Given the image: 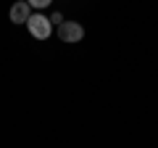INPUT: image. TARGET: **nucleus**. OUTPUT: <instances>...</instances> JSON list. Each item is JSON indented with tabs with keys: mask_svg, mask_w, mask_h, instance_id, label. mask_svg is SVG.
Wrapping results in <instances>:
<instances>
[{
	"mask_svg": "<svg viewBox=\"0 0 158 148\" xmlns=\"http://www.w3.org/2000/svg\"><path fill=\"white\" fill-rule=\"evenodd\" d=\"M27 29L32 37H37V40H48L53 34V24L48 16H42V13H32V16L27 19Z\"/></svg>",
	"mask_w": 158,
	"mask_h": 148,
	"instance_id": "obj_1",
	"label": "nucleus"
},
{
	"mask_svg": "<svg viewBox=\"0 0 158 148\" xmlns=\"http://www.w3.org/2000/svg\"><path fill=\"white\" fill-rule=\"evenodd\" d=\"M58 37L63 42H79L85 37V27L79 21H63V24H58Z\"/></svg>",
	"mask_w": 158,
	"mask_h": 148,
	"instance_id": "obj_2",
	"label": "nucleus"
},
{
	"mask_svg": "<svg viewBox=\"0 0 158 148\" xmlns=\"http://www.w3.org/2000/svg\"><path fill=\"white\" fill-rule=\"evenodd\" d=\"M8 16H11L13 24H27V19L32 16V6H29L27 0H16L11 6V13H8Z\"/></svg>",
	"mask_w": 158,
	"mask_h": 148,
	"instance_id": "obj_3",
	"label": "nucleus"
},
{
	"mask_svg": "<svg viewBox=\"0 0 158 148\" xmlns=\"http://www.w3.org/2000/svg\"><path fill=\"white\" fill-rule=\"evenodd\" d=\"M27 3H29L32 8H37V11H42V8H48V6H50L53 0H27Z\"/></svg>",
	"mask_w": 158,
	"mask_h": 148,
	"instance_id": "obj_4",
	"label": "nucleus"
},
{
	"mask_svg": "<svg viewBox=\"0 0 158 148\" xmlns=\"http://www.w3.org/2000/svg\"><path fill=\"white\" fill-rule=\"evenodd\" d=\"M50 24H63V16H61V13H53V16H50Z\"/></svg>",
	"mask_w": 158,
	"mask_h": 148,
	"instance_id": "obj_5",
	"label": "nucleus"
}]
</instances>
